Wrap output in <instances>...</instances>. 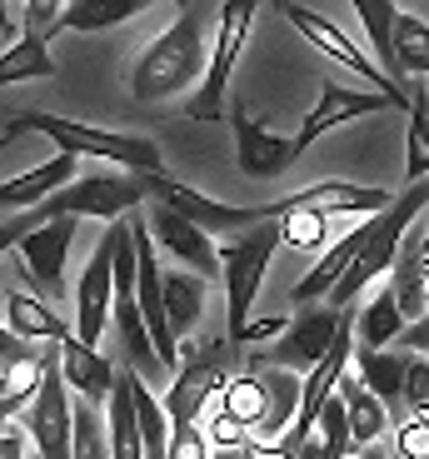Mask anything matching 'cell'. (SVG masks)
<instances>
[{
  "label": "cell",
  "mask_w": 429,
  "mask_h": 459,
  "mask_svg": "<svg viewBox=\"0 0 429 459\" xmlns=\"http://www.w3.org/2000/svg\"><path fill=\"white\" fill-rule=\"evenodd\" d=\"M105 410H110V420H105V445H110V459H145V455H140V429H135V404H130L125 369L116 375V390H110Z\"/></svg>",
  "instance_id": "4316f807"
},
{
  "label": "cell",
  "mask_w": 429,
  "mask_h": 459,
  "mask_svg": "<svg viewBox=\"0 0 429 459\" xmlns=\"http://www.w3.org/2000/svg\"><path fill=\"white\" fill-rule=\"evenodd\" d=\"M399 330H405V315H399L395 295H390V285H384L380 295L355 315V344H365V350H395Z\"/></svg>",
  "instance_id": "484cf974"
},
{
  "label": "cell",
  "mask_w": 429,
  "mask_h": 459,
  "mask_svg": "<svg viewBox=\"0 0 429 459\" xmlns=\"http://www.w3.org/2000/svg\"><path fill=\"white\" fill-rule=\"evenodd\" d=\"M0 459H25V435L21 429H0Z\"/></svg>",
  "instance_id": "b9f144b4"
},
{
  "label": "cell",
  "mask_w": 429,
  "mask_h": 459,
  "mask_svg": "<svg viewBox=\"0 0 429 459\" xmlns=\"http://www.w3.org/2000/svg\"><path fill=\"white\" fill-rule=\"evenodd\" d=\"M56 355H60V379H65V390H75V400H90V404L105 410V400H110V390H116L120 369L110 365L100 350H90V344L75 340V330L56 344Z\"/></svg>",
  "instance_id": "ac0fdd59"
},
{
  "label": "cell",
  "mask_w": 429,
  "mask_h": 459,
  "mask_svg": "<svg viewBox=\"0 0 429 459\" xmlns=\"http://www.w3.org/2000/svg\"><path fill=\"white\" fill-rule=\"evenodd\" d=\"M325 240H330V215L295 210V215L279 220V245H295V250H325Z\"/></svg>",
  "instance_id": "d6a6232c"
},
{
  "label": "cell",
  "mask_w": 429,
  "mask_h": 459,
  "mask_svg": "<svg viewBox=\"0 0 429 459\" xmlns=\"http://www.w3.org/2000/svg\"><path fill=\"white\" fill-rule=\"evenodd\" d=\"M339 390V404H345V425H349V445L360 449V445H380L384 425H390V414H384V404L374 400L370 390H365L360 379H339L335 385Z\"/></svg>",
  "instance_id": "cb8c5ba5"
},
{
  "label": "cell",
  "mask_w": 429,
  "mask_h": 459,
  "mask_svg": "<svg viewBox=\"0 0 429 459\" xmlns=\"http://www.w3.org/2000/svg\"><path fill=\"white\" fill-rule=\"evenodd\" d=\"M409 185L429 180V85L409 81V150H405Z\"/></svg>",
  "instance_id": "4dcf8cb0"
},
{
  "label": "cell",
  "mask_w": 429,
  "mask_h": 459,
  "mask_svg": "<svg viewBox=\"0 0 429 459\" xmlns=\"http://www.w3.org/2000/svg\"><path fill=\"white\" fill-rule=\"evenodd\" d=\"M56 60L46 50V35L25 30L11 50H0V85H21V81H50Z\"/></svg>",
  "instance_id": "83f0119b"
},
{
  "label": "cell",
  "mask_w": 429,
  "mask_h": 459,
  "mask_svg": "<svg viewBox=\"0 0 429 459\" xmlns=\"http://www.w3.org/2000/svg\"><path fill=\"white\" fill-rule=\"evenodd\" d=\"M300 410V375L270 365H245V375L220 385V414H230L250 439H279Z\"/></svg>",
  "instance_id": "7a4b0ae2"
},
{
  "label": "cell",
  "mask_w": 429,
  "mask_h": 459,
  "mask_svg": "<svg viewBox=\"0 0 429 459\" xmlns=\"http://www.w3.org/2000/svg\"><path fill=\"white\" fill-rule=\"evenodd\" d=\"M345 459H390V455H384L380 445H360V449H349Z\"/></svg>",
  "instance_id": "ee69618b"
},
{
  "label": "cell",
  "mask_w": 429,
  "mask_h": 459,
  "mask_svg": "<svg viewBox=\"0 0 429 459\" xmlns=\"http://www.w3.org/2000/svg\"><path fill=\"white\" fill-rule=\"evenodd\" d=\"M21 130H40V135L56 140V150L75 155V160H110L130 175H165L160 165V145L150 135H125V130H100V126H85V120H65V115H50V110H25L15 115Z\"/></svg>",
  "instance_id": "3957f363"
},
{
  "label": "cell",
  "mask_w": 429,
  "mask_h": 459,
  "mask_svg": "<svg viewBox=\"0 0 429 459\" xmlns=\"http://www.w3.org/2000/svg\"><path fill=\"white\" fill-rule=\"evenodd\" d=\"M160 299H165V325L180 344L205 315V280L190 275V270H160Z\"/></svg>",
  "instance_id": "ffe728a7"
},
{
  "label": "cell",
  "mask_w": 429,
  "mask_h": 459,
  "mask_svg": "<svg viewBox=\"0 0 429 459\" xmlns=\"http://www.w3.org/2000/svg\"><path fill=\"white\" fill-rule=\"evenodd\" d=\"M230 130H235V165H240L250 180H279V175L295 165L290 140L275 135L270 126H260L240 100L230 105Z\"/></svg>",
  "instance_id": "9a60e30c"
},
{
  "label": "cell",
  "mask_w": 429,
  "mask_h": 459,
  "mask_svg": "<svg viewBox=\"0 0 429 459\" xmlns=\"http://www.w3.org/2000/svg\"><path fill=\"white\" fill-rule=\"evenodd\" d=\"M339 325H345V310H330V305H300V310L285 320V330L275 334L265 355H250V365H270V369H314L325 359V350L335 344Z\"/></svg>",
  "instance_id": "9c48e42d"
},
{
  "label": "cell",
  "mask_w": 429,
  "mask_h": 459,
  "mask_svg": "<svg viewBox=\"0 0 429 459\" xmlns=\"http://www.w3.org/2000/svg\"><path fill=\"white\" fill-rule=\"evenodd\" d=\"M429 455V414H415L399 425V439H395V459H425Z\"/></svg>",
  "instance_id": "e575fe53"
},
{
  "label": "cell",
  "mask_w": 429,
  "mask_h": 459,
  "mask_svg": "<svg viewBox=\"0 0 429 459\" xmlns=\"http://www.w3.org/2000/svg\"><path fill=\"white\" fill-rule=\"evenodd\" d=\"M279 250V220H260V225L230 235V245L220 250V275H225V330H230V344H245V325L255 320V299L260 285H265L270 255Z\"/></svg>",
  "instance_id": "277c9868"
},
{
  "label": "cell",
  "mask_w": 429,
  "mask_h": 459,
  "mask_svg": "<svg viewBox=\"0 0 429 459\" xmlns=\"http://www.w3.org/2000/svg\"><path fill=\"white\" fill-rule=\"evenodd\" d=\"M349 5H355V15L365 21L370 50L380 56L374 65L384 70V81L395 85L399 95H409V85L399 81V70H395V15H399V5H395V0H349Z\"/></svg>",
  "instance_id": "44dd1931"
},
{
  "label": "cell",
  "mask_w": 429,
  "mask_h": 459,
  "mask_svg": "<svg viewBox=\"0 0 429 459\" xmlns=\"http://www.w3.org/2000/svg\"><path fill=\"white\" fill-rule=\"evenodd\" d=\"M21 135H25V130L15 126V120H11V130H5V135H0V150H11V145H15V140H21Z\"/></svg>",
  "instance_id": "f6af8a7d"
},
{
  "label": "cell",
  "mask_w": 429,
  "mask_h": 459,
  "mask_svg": "<svg viewBox=\"0 0 429 459\" xmlns=\"http://www.w3.org/2000/svg\"><path fill=\"white\" fill-rule=\"evenodd\" d=\"M150 200V175H130V170H100V175H81V180L60 185L56 195L40 205V215L56 220V215H70V220H125L135 215L140 205Z\"/></svg>",
  "instance_id": "8992f818"
},
{
  "label": "cell",
  "mask_w": 429,
  "mask_h": 459,
  "mask_svg": "<svg viewBox=\"0 0 429 459\" xmlns=\"http://www.w3.org/2000/svg\"><path fill=\"white\" fill-rule=\"evenodd\" d=\"M11 30V15H5V5H0V35Z\"/></svg>",
  "instance_id": "bcb514c9"
},
{
  "label": "cell",
  "mask_w": 429,
  "mask_h": 459,
  "mask_svg": "<svg viewBox=\"0 0 429 459\" xmlns=\"http://www.w3.org/2000/svg\"><path fill=\"white\" fill-rule=\"evenodd\" d=\"M125 385H130V404H135V429H140V455L145 459H170V420H165L160 400L135 369H125Z\"/></svg>",
  "instance_id": "603a6c76"
},
{
  "label": "cell",
  "mask_w": 429,
  "mask_h": 459,
  "mask_svg": "<svg viewBox=\"0 0 429 459\" xmlns=\"http://www.w3.org/2000/svg\"><path fill=\"white\" fill-rule=\"evenodd\" d=\"M75 165H81L75 155L56 150L46 165H35V170L15 175V180H0V210H35V205H46L60 185L75 180Z\"/></svg>",
  "instance_id": "d6986e66"
},
{
  "label": "cell",
  "mask_w": 429,
  "mask_h": 459,
  "mask_svg": "<svg viewBox=\"0 0 429 459\" xmlns=\"http://www.w3.org/2000/svg\"><path fill=\"white\" fill-rule=\"evenodd\" d=\"M145 11V0H70L60 11L65 30H110V25H125Z\"/></svg>",
  "instance_id": "f1b7e54d"
},
{
  "label": "cell",
  "mask_w": 429,
  "mask_h": 459,
  "mask_svg": "<svg viewBox=\"0 0 429 459\" xmlns=\"http://www.w3.org/2000/svg\"><path fill=\"white\" fill-rule=\"evenodd\" d=\"M70 390L60 379V355L56 344L40 350V385H35L30 404H25V429L40 459H70Z\"/></svg>",
  "instance_id": "ba28073f"
},
{
  "label": "cell",
  "mask_w": 429,
  "mask_h": 459,
  "mask_svg": "<svg viewBox=\"0 0 429 459\" xmlns=\"http://www.w3.org/2000/svg\"><path fill=\"white\" fill-rule=\"evenodd\" d=\"M40 350H30L25 340H15L11 330H0V369H11V365H21V359H35Z\"/></svg>",
  "instance_id": "60d3db41"
},
{
  "label": "cell",
  "mask_w": 429,
  "mask_h": 459,
  "mask_svg": "<svg viewBox=\"0 0 429 459\" xmlns=\"http://www.w3.org/2000/svg\"><path fill=\"white\" fill-rule=\"evenodd\" d=\"M399 404H409L415 414H429V359H419V355L405 359V390H399Z\"/></svg>",
  "instance_id": "836d02e7"
},
{
  "label": "cell",
  "mask_w": 429,
  "mask_h": 459,
  "mask_svg": "<svg viewBox=\"0 0 429 459\" xmlns=\"http://www.w3.org/2000/svg\"><path fill=\"white\" fill-rule=\"evenodd\" d=\"M419 250H425V255H429V225H425V235H419Z\"/></svg>",
  "instance_id": "7dc6e473"
},
{
  "label": "cell",
  "mask_w": 429,
  "mask_h": 459,
  "mask_svg": "<svg viewBox=\"0 0 429 459\" xmlns=\"http://www.w3.org/2000/svg\"><path fill=\"white\" fill-rule=\"evenodd\" d=\"M65 11V0H25V30L30 35H46L50 21Z\"/></svg>",
  "instance_id": "f35d334b"
},
{
  "label": "cell",
  "mask_w": 429,
  "mask_h": 459,
  "mask_svg": "<svg viewBox=\"0 0 429 459\" xmlns=\"http://www.w3.org/2000/svg\"><path fill=\"white\" fill-rule=\"evenodd\" d=\"M230 344L225 340H210V344H195V350H180V365H175V379H170V394L160 400L170 429L180 425H200V410L210 404V394H220V385L230 379V359H225Z\"/></svg>",
  "instance_id": "52a82bcc"
},
{
  "label": "cell",
  "mask_w": 429,
  "mask_h": 459,
  "mask_svg": "<svg viewBox=\"0 0 429 459\" xmlns=\"http://www.w3.org/2000/svg\"><path fill=\"white\" fill-rule=\"evenodd\" d=\"M390 105H395V100H390V95H380V91H355V85L325 81V85H320V100H314V110L305 115L300 135L290 140L295 160H300V155H305V150H310L320 135H325V130L345 126V120H360V115H380V110H390Z\"/></svg>",
  "instance_id": "5bb4252c"
},
{
  "label": "cell",
  "mask_w": 429,
  "mask_h": 459,
  "mask_svg": "<svg viewBox=\"0 0 429 459\" xmlns=\"http://www.w3.org/2000/svg\"><path fill=\"white\" fill-rule=\"evenodd\" d=\"M5 330L15 334V340H25V344H35V340H46V344H60L70 334V325L60 320L56 310H50L46 299H35V295H21L15 290L11 299H5Z\"/></svg>",
  "instance_id": "7402d4cb"
},
{
  "label": "cell",
  "mask_w": 429,
  "mask_h": 459,
  "mask_svg": "<svg viewBox=\"0 0 429 459\" xmlns=\"http://www.w3.org/2000/svg\"><path fill=\"white\" fill-rule=\"evenodd\" d=\"M170 459H210V445H205V429L200 425H180L170 429V449H165Z\"/></svg>",
  "instance_id": "8d00e7d4"
},
{
  "label": "cell",
  "mask_w": 429,
  "mask_h": 459,
  "mask_svg": "<svg viewBox=\"0 0 429 459\" xmlns=\"http://www.w3.org/2000/svg\"><path fill=\"white\" fill-rule=\"evenodd\" d=\"M0 5H5V0H0Z\"/></svg>",
  "instance_id": "c3c4849f"
},
{
  "label": "cell",
  "mask_w": 429,
  "mask_h": 459,
  "mask_svg": "<svg viewBox=\"0 0 429 459\" xmlns=\"http://www.w3.org/2000/svg\"><path fill=\"white\" fill-rule=\"evenodd\" d=\"M105 330H110V235H100L81 285H75V340L100 350Z\"/></svg>",
  "instance_id": "e0dca14e"
},
{
  "label": "cell",
  "mask_w": 429,
  "mask_h": 459,
  "mask_svg": "<svg viewBox=\"0 0 429 459\" xmlns=\"http://www.w3.org/2000/svg\"><path fill=\"white\" fill-rule=\"evenodd\" d=\"M279 11H285V21H290L295 30H300L305 40L314 46V50H325V56L335 60V65H345L349 75H355V81H365V91H380V95H390V100H395L399 110H409V95H399L395 85L384 81V70L374 65V60L365 56V50L355 46V40H349V35L339 30L335 21H325L320 11H310V5H300V0H285Z\"/></svg>",
  "instance_id": "30bf717a"
},
{
  "label": "cell",
  "mask_w": 429,
  "mask_h": 459,
  "mask_svg": "<svg viewBox=\"0 0 429 459\" xmlns=\"http://www.w3.org/2000/svg\"><path fill=\"white\" fill-rule=\"evenodd\" d=\"M150 195H155V205L175 210L180 220L205 230L210 240H215V235L230 240V235H240V230L265 220V205H220L215 195H205V190H195V185H185V180H170V175H150Z\"/></svg>",
  "instance_id": "8fae6325"
},
{
  "label": "cell",
  "mask_w": 429,
  "mask_h": 459,
  "mask_svg": "<svg viewBox=\"0 0 429 459\" xmlns=\"http://www.w3.org/2000/svg\"><path fill=\"white\" fill-rule=\"evenodd\" d=\"M260 0H220L215 11V46L205 56V75H200V91L190 95L185 115L210 126V120H225V95H230V70L240 60L245 40H250V25H255Z\"/></svg>",
  "instance_id": "5b68a950"
},
{
  "label": "cell",
  "mask_w": 429,
  "mask_h": 459,
  "mask_svg": "<svg viewBox=\"0 0 429 459\" xmlns=\"http://www.w3.org/2000/svg\"><path fill=\"white\" fill-rule=\"evenodd\" d=\"M395 70L405 85L429 75V25L415 15H395Z\"/></svg>",
  "instance_id": "f546056e"
},
{
  "label": "cell",
  "mask_w": 429,
  "mask_h": 459,
  "mask_svg": "<svg viewBox=\"0 0 429 459\" xmlns=\"http://www.w3.org/2000/svg\"><path fill=\"white\" fill-rule=\"evenodd\" d=\"M205 445H210V449H240V445H250V435L235 425L230 414L215 410V420H210V429H205Z\"/></svg>",
  "instance_id": "74e56055"
},
{
  "label": "cell",
  "mask_w": 429,
  "mask_h": 459,
  "mask_svg": "<svg viewBox=\"0 0 429 459\" xmlns=\"http://www.w3.org/2000/svg\"><path fill=\"white\" fill-rule=\"evenodd\" d=\"M405 359L409 355H399V350H365V344H355L360 385L380 404H399V390H405Z\"/></svg>",
  "instance_id": "d4e9b609"
},
{
  "label": "cell",
  "mask_w": 429,
  "mask_h": 459,
  "mask_svg": "<svg viewBox=\"0 0 429 459\" xmlns=\"http://www.w3.org/2000/svg\"><path fill=\"white\" fill-rule=\"evenodd\" d=\"M210 459H260L255 445H240V449H210Z\"/></svg>",
  "instance_id": "7bdbcfd3"
},
{
  "label": "cell",
  "mask_w": 429,
  "mask_h": 459,
  "mask_svg": "<svg viewBox=\"0 0 429 459\" xmlns=\"http://www.w3.org/2000/svg\"><path fill=\"white\" fill-rule=\"evenodd\" d=\"M390 205V190H374V185H349V180H320L305 185L295 195L265 200V220H285L295 210H310V215H380Z\"/></svg>",
  "instance_id": "7c38bea8"
},
{
  "label": "cell",
  "mask_w": 429,
  "mask_h": 459,
  "mask_svg": "<svg viewBox=\"0 0 429 459\" xmlns=\"http://www.w3.org/2000/svg\"><path fill=\"white\" fill-rule=\"evenodd\" d=\"M75 230H81V220L56 215V220H46V225H35L30 235L15 245V250H21V270L40 290H50V295L65 290V255H70V245H75Z\"/></svg>",
  "instance_id": "2e32d148"
},
{
  "label": "cell",
  "mask_w": 429,
  "mask_h": 459,
  "mask_svg": "<svg viewBox=\"0 0 429 459\" xmlns=\"http://www.w3.org/2000/svg\"><path fill=\"white\" fill-rule=\"evenodd\" d=\"M35 225H46L40 205H35V210H15V215H5V220H0V255H5V250H15V245H21Z\"/></svg>",
  "instance_id": "d590c367"
},
{
  "label": "cell",
  "mask_w": 429,
  "mask_h": 459,
  "mask_svg": "<svg viewBox=\"0 0 429 459\" xmlns=\"http://www.w3.org/2000/svg\"><path fill=\"white\" fill-rule=\"evenodd\" d=\"M70 459H110V445H105V410L90 400L70 404Z\"/></svg>",
  "instance_id": "1f68e13d"
},
{
  "label": "cell",
  "mask_w": 429,
  "mask_h": 459,
  "mask_svg": "<svg viewBox=\"0 0 429 459\" xmlns=\"http://www.w3.org/2000/svg\"><path fill=\"white\" fill-rule=\"evenodd\" d=\"M145 230H150L155 250L175 260V270H190V275H200V280H215V275H220V250H215V240H210L205 230H195L190 220H180L175 210L150 205Z\"/></svg>",
  "instance_id": "4fadbf2b"
},
{
  "label": "cell",
  "mask_w": 429,
  "mask_h": 459,
  "mask_svg": "<svg viewBox=\"0 0 429 459\" xmlns=\"http://www.w3.org/2000/svg\"><path fill=\"white\" fill-rule=\"evenodd\" d=\"M395 344H405L409 355L429 359V315H419V320H405V330H399Z\"/></svg>",
  "instance_id": "ab89813d"
},
{
  "label": "cell",
  "mask_w": 429,
  "mask_h": 459,
  "mask_svg": "<svg viewBox=\"0 0 429 459\" xmlns=\"http://www.w3.org/2000/svg\"><path fill=\"white\" fill-rule=\"evenodd\" d=\"M210 21H215V0H180L175 25L155 35L150 46L140 50L135 70H130V95L140 105H160L170 95L190 91L205 75Z\"/></svg>",
  "instance_id": "6da1fadb"
}]
</instances>
